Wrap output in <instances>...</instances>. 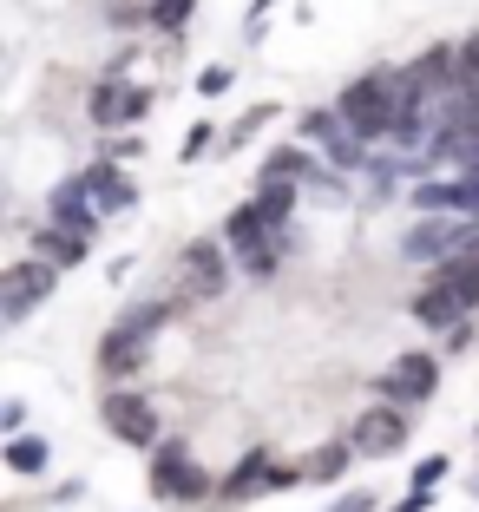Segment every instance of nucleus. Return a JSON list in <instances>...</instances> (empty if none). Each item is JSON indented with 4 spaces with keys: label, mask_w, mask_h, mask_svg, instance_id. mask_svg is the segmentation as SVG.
<instances>
[{
    "label": "nucleus",
    "mask_w": 479,
    "mask_h": 512,
    "mask_svg": "<svg viewBox=\"0 0 479 512\" xmlns=\"http://www.w3.org/2000/svg\"><path fill=\"white\" fill-rule=\"evenodd\" d=\"M479 309V263L473 256H447L434 270V283L414 296V322L420 329H460Z\"/></svg>",
    "instance_id": "1"
},
{
    "label": "nucleus",
    "mask_w": 479,
    "mask_h": 512,
    "mask_svg": "<svg viewBox=\"0 0 479 512\" xmlns=\"http://www.w3.org/2000/svg\"><path fill=\"white\" fill-rule=\"evenodd\" d=\"M335 106H342V119L355 125L361 138H388L394 112H401V73H361Z\"/></svg>",
    "instance_id": "2"
},
{
    "label": "nucleus",
    "mask_w": 479,
    "mask_h": 512,
    "mask_svg": "<svg viewBox=\"0 0 479 512\" xmlns=\"http://www.w3.org/2000/svg\"><path fill=\"white\" fill-rule=\"evenodd\" d=\"M165 316H171V302H145V309H132L125 322H112L105 342H99V368L105 375H132V368H145V348H151V335L165 329Z\"/></svg>",
    "instance_id": "3"
},
{
    "label": "nucleus",
    "mask_w": 479,
    "mask_h": 512,
    "mask_svg": "<svg viewBox=\"0 0 479 512\" xmlns=\"http://www.w3.org/2000/svg\"><path fill=\"white\" fill-rule=\"evenodd\" d=\"M53 283H60V263H53V256L7 263V270H0V316H7V322H27L33 309L53 296Z\"/></svg>",
    "instance_id": "4"
},
{
    "label": "nucleus",
    "mask_w": 479,
    "mask_h": 512,
    "mask_svg": "<svg viewBox=\"0 0 479 512\" xmlns=\"http://www.w3.org/2000/svg\"><path fill=\"white\" fill-rule=\"evenodd\" d=\"M276 237H283V230H276L270 217L256 211V204H243V211H230V224H224V243L237 250V263H243V270L256 276V283H263V276L276 270V256H283V243H276Z\"/></svg>",
    "instance_id": "5"
},
{
    "label": "nucleus",
    "mask_w": 479,
    "mask_h": 512,
    "mask_svg": "<svg viewBox=\"0 0 479 512\" xmlns=\"http://www.w3.org/2000/svg\"><path fill=\"white\" fill-rule=\"evenodd\" d=\"M151 493H158V499H178V506L210 499V473L197 467V453L184 447V440H158V453H151Z\"/></svg>",
    "instance_id": "6"
},
{
    "label": "nucleus",
    "mask_w": 479,
    "mask_h": 512,
    "mask_svg": "<svg viewBox=\"0 0 479 512\" xmlns=\"http://www.w3.org/2000/svg\"><path fill=\"white\" fill-rule=\"evenodd\" d=\"M355 453H368V460H381V453H401L407 447V407H394V401H368L355 414Z\"/></svg>",
    "instance_id": "7"
},
{
    "label": "nucleus",
    "mask_w": 479,
    "mask_h": 512,
    "mask_svg": "<svg viewBox=\"0 0 479 512\" xmlns=\"http://www.w3.org/2000/svg\"><path fill=\"white\" fill-rule=\"evenodd\" d=\"M434 381H440V362H434V355H420V348H407L401 362L375 381V394H381V401H394V407H420L427 394H434Z\"/></svg>",
    "instance_id": "8"
},
{
    "label": "nucleus",
    "mask_w": 479,
    "mask_h": 512,
    "mask_svg": "<svg viewBox=\"0 0 479 512\" xmlns=\"http://www.w3.org/2000/svg\"><path fill=\"white\" fill-rule=\"evenodd\" d=\"M302 138H315V145L329 151L342 171H355V165H368V145H361V132L342 119V106L335 112H302Z\"/></svg>",
    "instance_id": "9"
},
{
    "label": "nucleus",
    "mask_w": 479,
    "mask_h": 512,
    "mask_svg": "<svg viewBox=\"0 0 479 512\" xmlns=\"http://www.w3.org/2000/svg\"><path fill=\"white\" fill-rule=\"evenodd\" d=\"M99 414L125 447H158V407H151L145 394H105Z\"/></svg>",
    "instance_id": "10"
},
{
    "label": "nucleus",
    "mask_w": 479,
    "mask_h": 512,
    "mask_svg": "<svg viewBox=\"0 0 479 512\" xmlns=\"http://www.w3.org/2000/svg\"><path fill=\"white\" fill-rule=\"evenodd\" d=\"M178 296H191V302L224 296V250H217V243H184V256H178Z\"/></svg>",
    "instance_id": "11"
},
{
    "label": "nucleus",
    "mask_w": 479,
    "mask_h": 512,
    "mask_svg": "<svg viewBox=\"0 0 479 512\" xmlns=\"http://www.w3.org/2000/svg\"><path fill=\"white\" fill-rule=\"evenodd\" d=\"M79 191L92 197V211L99 217H119V211H132V178H125L119 165H92V171H79Z\"/></svg>",
    "instance_id": "12"
},
{
    "label": "nucleus",
    "mask_w": 479,
    "mask_h": 512,
    "mask_svg": "<svg viewBox=\"0 0 479 512\" xmlns=\"http://www.w3.org/2000/svg\"><path fill=\"white\" fill-rule=\"evenodd\" d=\"M414 263H447V256H460V224H440V211H427L414 230H407L401 243Z\"/></svg>",
    "instance_id": "13"
},
{
    "label": "nucleus",
    "mask_w": 479,
    "mask_h": 512,
    "mask_svg": "<svg viewBox=\"0 0 479 512\" xmlns=\"http://www.w3.org/2000/svg\"><path fill=\"white\" fill-rule=\"evenodd\" d=\"M145 106H151L145 86H125V79H105V86H92V119H99V125H125V119H138Z\"/></svg>",
    "instance_id": "14"
},
{
    "label": "nucleus",
    "mask_w": 479,
    "mask_h": 512,
    "mask_svg": "<svg viewBox=\"0 0 479 512\" xmlns=\"http://www.w3.org/2000/svg\"><path fill=\"white\" fill-rule=\"evenodd\" d=\"M283 480H289V467H276L270 453H243L237 473H230L217 493H224V499H250V493H270V486H283Z\"/></svg>",
    "instance_id": "15"
},
{
    "label": "nucleus",
    "mask_w": 479,
    "mask_h": 512,
    "mask_svg": "<svg viewBox=\"0 0 479 512\" xmlns=\"http://www.w3.org/2000/svg\"><path fill=\"white\" fill-rule=\"evenodd\" d=\"M479 119V40L460 46V66H453V125Z\"/></svg>",
    "instance_id": "16"
},
{
    "label": "nucleus",
    "mask_w": 479,
    "mask_h": 512,
    "mask_svg": "<svg viewBox=\"0 0 479 512\" xmlns=\"http://www.w3.org/2000/svg\"><path fill=\"white\" fill-rule=\"evenodd\" d=\"M53 224H60V230H73V237H86V243H92V224H99V211H92V197L79 191V178H66L60 191H53Z\"/></svg>",
    "instance_id": "17"
},
{
    "label": "nucleus",
    "mask_w": 479,
    "mask_h": 512,
    "mask_svg": "<svg viewBox=\"0 0 479 512\" xmlns=\"http://www.w3.org/2000/svg\"><path fill=\"white\" fill-rule=\"evenodd\" d=\"M250 204H256L263 217H270L276 230H283V224H289V211H296V178H276V171H270V178L256 184V197H250Z\"/></svg>",
    "instance_id": "18"
},
{
    "label": "nucleus",
    "mask_w": 479,
    "mask_h": 512,
    "mask_svg": "<svg viewBox=\"0 0 479 512\" xmlns=\"http://www.w3.org/2000/svg\"><path fill=\"white\" fill-rule=\"evenodd\" d=\"M40 256H53V263H86V237H73V230H60V224H46L40 230Z\"/></svg>",
    "instance_id": "19"
},
{
    "label": "nucleus",
    "mask_w": 479,
    "mask_h": 512,
    "mask_svg": "<svg viewBox=\"0 0 479 512\" xmlns=\"http://www.w3.org/2000/svg\"><path fill=\"white\" fill-rule=\"evenodd\" d=\"M46 453H53V447H46L40 434H7V467H14V473H40Z\"/></svg>",
    "instance_id": "20"
},
{
    "label": "nucleus",
    "mask_w": 479,
    "mask_h": 512,
    "mask_svg": "<svg viewBox=\"0 0 479 512\" xmlns=\"http://www.w3.org/2000/svg\"><path fill=\"white\" fill-rule=\"evenodd\" d=\"M348 460H355V440H348V447H315V460H309L302 473L329 486V480H342V473H348Z\"/></svg>",
    "instance_id": "21"
},
{
    "label": "nucleus",
    "mask_w": 479,
    "mask_h": 512,
    "mask_svg": "<svg viewBox=\"0 0 479 512\" xmlns=\"http://www.w3.org/2000/svg\"><path fill=\"white\" fill-rule=\"evenodd\" d=\"M270 171L276 178H315V158L296 151V145H283V151H270Z\"/></svg>",
    "instance_id": "22"
},
{
    "label": "nucleus",
    "mask_w": 479,
    "mask_h": 512,
    "mask_svg": "<svg viewBox=\"0 0 479 512\" xmlns=\"http://www.w3.org/2000/svg\"><path fill=\"white\" fill-rule=\"evenodd\" d=\"M184 14H191V0H158V7H151V20H158V27H184Z\"/></svg>",
    "instance_id": "23"
},
{
    "label": "nucleus",
    "mask_w": 479,
    "mask_h": 512,
    "mask_svg": "<svg viewBox=\"0 0 479 512\" xmlns=\"http://www.w3.org/2000/svg\"><path fill=\"white\" fill-rule=\"evenodd\" d=\"M440 480H447V453H434V460H420V467H414V486H427V493H434Z\"/></svg>",
    "instance_id": "24"
},
{
    "label": "nucleus",
    "mask_w": 479,
    "mask_h": 512,
    "mask_svg": "<svg viewBox=\"0 0 479 512\" xmlns=\"http://www.w3.org/2000/svg\"><path fill=\"white\" fill-rule=\"evenodd\" d=\"M197 92H204V99L230 92V66H204V73H197Z\"/></svg>",
    "instance_id": "25"
},
{
    "label": "nucleus",
    "mask_w": 479,
    "mask_h": 512,
    "mask_svg": "<svg viewBox=\"0 0 479 512\" xmlns=\"http://www.w3.org/2000/svg\"><path fill=\"white\" fill-rule=\"evenodd\" d=\"M210 138H217L210 125H191V132H184V165H191V158H204V151H210Z\"/></svg>",
    "instance_id": "26"
},
{
    "label": "nucleus",
    "mask_w": 479,
    "mask_h": 512,
    "mask_svg": "<svg viewBox=\"0 0 479 512\" xmlns=\"http://www.w3.org/2000/svg\"><path fill=\"white\" fill-rule=\"evenodd\" d=\"M0 427H7V434H20V427H27V407H20V401H7V414H0Z\"/></svg>",
    "instance_id": "27"
},
{
    "label": "nucleus",
    "mask_w": 479,
    "mask_h": 512,
    "mask_svg": "<svg viewBox=\"0 0 479 512\" xmlns=\"http://www.w3.org/2000/svg\"><path fill=\"white\" fill-rule=\"evenodd\" d=\"M427 506H434V499H427V486H414V493H407V499H401L394 512H427Z\"/></svg>",
    "instance_id": "28"
},
{
    "label": "nucleus",
    "mask_w": 479,
    "mask_h": 512,
    "mask_svg": "<svg viewBox=\"0 0 479 512\" xmlns=\"http://www.w3.org/2000/svg\"><path fill=\"white\" fill-rule=\"evenodd\" d=\"M368 506H375V499H368V493H348L342 506H329V512H368Z\"/></svg>",
    "instance_id": "29"
},
{
    "label": "nucleus",
    "mask_w": 479,
    "mask_h": 512,
    "mask_svg": "<svg viewBox=\"0 0 479 512\" xmlns=\"http://www.w3.org/2000/svg\"><path fill=\"white\" fill-rule=\"evenodd\" d=\"M473 178H479V171H473Z\"/></svg>",
    "instance_id": "30"
}]
</instances>
